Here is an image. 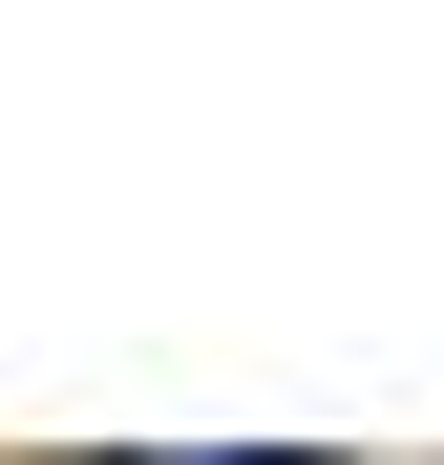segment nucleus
<instances>
[{
  "instance_id": "nucleus-1",
  "label": "nucleus",
  "mask_w": 444,
  "mask_h": 465,
  "mask_svg": "<svg viewBox=\"0 0 444 465\" xmlns=\"http://www.w3.org/2000/svg\"><path fill=\"white\" fill-rule=\"evenodd\" d=\"M191 465H296V444H191Z\"/></svg>"
}]
</instances>
